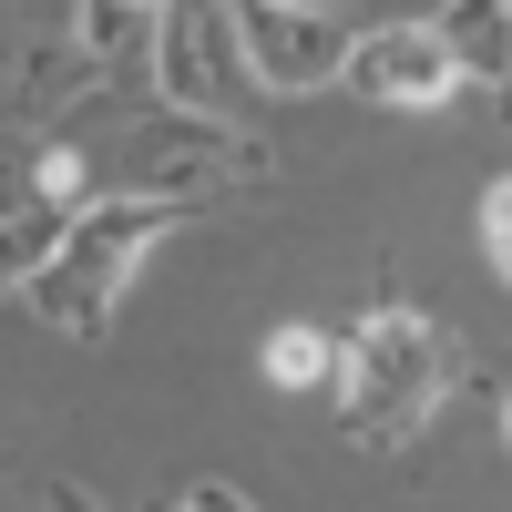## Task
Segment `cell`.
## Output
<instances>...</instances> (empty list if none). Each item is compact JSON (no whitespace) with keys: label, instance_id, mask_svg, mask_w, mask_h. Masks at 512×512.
I'll use <instances>...</instances> for the list:
<instances>
[{"label":"cell","instance_id":"cell-1","mask_svg":"<svg viewBox=\"0 0 512 512\" xmlns=\"http://www.w3.org/2000/svg\"><path fill=\"white\" fill-rule=\"evenodd\" d=\"M451 379H461L451 328L390 297V308H369V318L349 328V349H338V369H328V390H338V431H349L359 451H410V441L441 420Z\"/></svg>","mask_w":512,"mask_h":512},{"label":"cell","instance_id":"cell-2","mask_svg":"<svg viewBox=\"0 0 512 512\" xmlns=\"http://www.w3.org/2000/svg\"><path fill=\"white\" fill-rule=\"evenodd\" d=\"M175 226V205H144V195H113V205H82V216L62 226L52 267H41L21 297L41 328L62 338H103V318L123 308V287H134V267L154 256V236Z\"/></svg>","mask_w":512,"mask_h":512},{"label":"cell","instance_id":"cell-3","mask_svg":"<svg viewBox=\"0 0 512 512\" xmlns=\"http://www.w3.org/2000/svg\"><path fill=\"white\" fill-rule=\"evenodd\" d=\"M154 82H164V103L195 113V123H246L267 82H256V62H246L236 0H164V21H154Z\"/></svg>","mask_w":512,"mask_h":512},{"label":"cell","instance_id":"cell-4","mask_svg":"<svg viewBox=\"0 0 512 512\" xmlns=\"http://www.w3.org/2000/svg\"><path fill=\"white\" fill-rule=\"evenodd\" d=\"M267 175V154H256L236 123H195V113H144L134 123V144H123V195H144V205H216L236 185Z\"/></svg>","mask_w":512,"mask_h":512},{"label":"cell","instance_id":"cell-5","mask_svg":"<svg viewBox=\"0 0 512 512\" xmlns=\"http://www.w3.org/2000/svg\"><path fill=\"white\" fill-rule=\"evenodd\" d=\"M236 31L267 93H318V82L349 72V21L318 11V0H236Z\"/></svg>","mask_w":512,"mask_h":512},{"label":"cell","instance_id":"cell-6","mask_svg":"<svg viewBox=\"0 0 512 512\" xmlns=\"http://www.w3.org/2000/svg\"><path fill=\"white\" fill-rule=\"evenodd\" d=\"M451 82H461V52L441 41V21H379V31L349 41V93L390 103V113L451 103Z\"/></svg>","mask_w":512,"mask_h":512},{"label":"cell","instance_id":"cell-7","mask_svg":"<svg viewBox=\"0 0 512 512\" xmlns=\"http://www.w3.org/2000/svg\"><path fill=\"white\" fill-rule=\"evenodd\" d=\"M441 41L461 52V72L512 82V0H451V11H441Z\"/></svg>","mask_w":512,"mask_h":512},{"label":"cell","instance_id":"cell-8","mask_svg":"<svg viewBox=\"0 0 512 512\" xmlns=\"http://www.w3.org/2000/svg\"><path fill=\"white\" fill-rule=\"evenodd\" d=\"M72 216H52V205H31V216H0V287H31L41 267H52Z\"/></svg>","mask_w":512,"mask_h":512},{"label":"cell","instance_id":"cell-9","mask_svg":"<svg viewBox=\"0 0 512 512\" xmlns=\"http://www.w3.org/2000/svg\"><path fill=\"white\" fill-rule=\"evenodd\" d=\"M328 369H338V349H328L318 328H277L267 338V390H318Z\"/></svg>","mask_w":512,"mask_h":512},{"label":"cell","instance_id":"cell-10","mask_svg":"<svg viewBox=\"0 0 512 512\" xmlns=\"http://www.w3.org/2000/svg\"><path fill=\"white\" fill-rule=\"evenodd\" d=\"M31 205H41V154L0 134V216H31Z\"/></svg>","mask_w":512,"mask_h":512},{"label":"cell","instance_id":"cell-11","mask_svg":"<svg viewBox=\"0 0 512 512\" xmlns=\"http://www.w3.org/2000/svg\"><path fill=\"white\" fill-rule=\"evenodd\" d=\"M482 256H492V267H502V287H512V175L482 195Z\"/></svg>","mask_w":512,"mask_h":512},{"label":"cell","instance_id":"cell-12","mask_svg":"<svg viewBox=\"0 0 512 512\" xmlns=\"http://www.w3.org/2000/svg\"><path fill=\"white\" fill-rule=\"evenodd\" d=\"M175 512H256V502H246L236 482H185V502H175Z\"/></svg>","mask_w":512,"mask_h":512},{"label":"cell","instance_id":"cell-13","mask_svg":"<svg viewBox=\"0 0 512 512\" xmlns=\"http://www.w3.org/2000/svg\"><path fill=\"white\" fill-rule=\"evenodd\" d=\"M52 512H93V492H72V482H62V492H52Z\"/></svg>","mask_w":512,"mask_h":512},{"label":"cell","instance_id":"cell-14","mask_svg":"<svg viewBox=\"0 0 512 512\" xmlns=\"http://www.w3.org/2000/svg\"><path fill=\"white\" fill-rule=\"evenodd\" d=\"M502 441H512V390H502Z\"/></svg>","mask_w":512,"mask_h":512},{"label":"cell","instance_id":"cell-15","mask_svg":"<svg viewBox=\"0 0 512 512\" xmlns=\"http://www.w3.org/2000/svg\"><path fill=\"white\" fill-rule=\"evenodd\" d=\"M123 11H134V0H123ZM154 11H164V0H154Z\"/></svg>","mask_w":512,"mask_h":512}]
</instances>
